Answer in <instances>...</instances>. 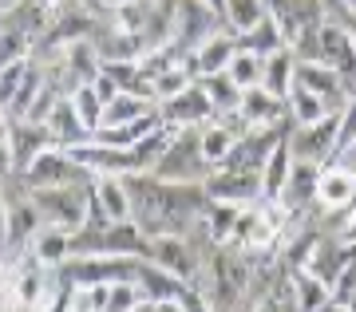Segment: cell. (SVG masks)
<instances>
[{
	"label": "cell",
	"instance_id": "cell-1",
	"mask_svg": "<svg viewBox=\"0 0 356 312\" xmlns=\"http://www.w3.org/2000/svg\"><path fill=\"white\" fill-rule=\"evenodd\" d=\"M127 194H131V222L139 225L147 238L159 233H191L202 222L206 210V190L202 182H166L154 178L151 170L127 174Z\"/></svg>",
	"mask_w": 356,
	"mask_h": 312
},
{
	"label": "cell",
	"instance_id": "cell-2",
	"mask_svg": "<svg viewBox=\"0 0 356 312\" xmlns=\"http://www.w3.org/2000/svg\"><path fill=\"white\" fill-rule=\"evenodd\" d=\"M135 273H139V257L135 253H83V257H67L56 269V281L64 288L119 285V281H135Z\"/></svg>",
	"mask_w": 356,
	"mask_h": 312
},
{
	"label": "cell",
	"instance_id": "cell-3",
	"mask_svg": "<svg viewBox=\"0 0 356 312\" xmlns=\"http://www.w3.org/2000/svg\"><path fill=\"white\" fill-rule=\"evenodd\" d=\"M210 170H214V163L202 154L198 126H178L170 147L163 150V158L151 166V174L166 178V182H206Z\"/></svg>",
	"mask_w": 356,
	"mask_h": 312
},
{
	"label": "cell",
	"instance_id": "cell-4",
	"mask_svg": "<svg viewBox=\"0 0 356 312\" xmlns=\"http://www.w3.org/2000/svg\"><path fill=\"white\" fill-rule=\"evenodd\" d=\"M28 198L40 210L44 225L79 233L83 222H88V182H76V186H40V190H28Z\"/></svg>",
	"mask_w": 356,
	"mask_h": 312
},
{
	"label": "cell",
	"instance_id": "cell-5",
	"mask_svg": "<svg viewBox=\"0 0 356 312\" xmlns=\"http://www.w3.org/2000/svg\"><path fill=\"white\" fill-rule=\"evenodd\" d=\"M143 261L159 265L166 273H175L178 281L186 285H198V273H202V257L194 249L186 233H159V238H147L143 245Z\"/></svg>",
	"mask_w": 356,
	"mask_h": 312
},
{
	"label": "cell",
	"instance_id": "cell-6",
	"mask_svg": "<svg viewBox=\"0 0 356 312\" xmlns=\"http://www.w3.org/2000/svg\"><path fill=\"white\" fill-rule=\"evenodd\" d=\"M28 190H40V186H76V182H88V170L72 158V150L67 147H44L32 158V163L20 170Z\"/></svg>",
	"mask_w": 356,
	"mask_h": 312
},
{
	"label": "cell",
	"instance_id": "cell-7",
	"mask_svg": "<svg viewBox=\"0 0 356 312\" xmlns=\"http://www.w3.org/2000/svg\"><path fill=\"white\" fill-rule=\"evenodd\" d=\"M337 131H341V111L325 115L317 123H305V126H293L289 123V142L293 158H309V163H332V154H337Z\"/></svg>",
	"mask_w": 356,
	"mask_h": 312
},
{
	"label": "cell",
	"instance_id": "cell-8",
	"mask_svg": "<svg viewBox=\"0 0 356 312\" xmlns=\"http://www.w3.org/2000/svg\"><path fill=\"white\" fill-rule=\"evenodd\" d=\"M226 28L218 20V13L206 4V0H175V28H170V44H175L182 56L194 51L210 32Z\"/></svg>",
	"mask_w": 356,
	"mask_h": 312
},
{
	"label": "cell",
	"instance_id": "cell-9",
	"mask_svg": "<svg viewBox=\"0 0 356 312\" xmlns=\"http://www.w3.org/2000/svg\"><path fill=\"white\" fill-rule=\"evenodd\" d=\"M72 150V158H76L88 174H115V178H127V174H139L143 163L139 154L131 147H107L99 138H91V142H79V147H67Z\"/></svg>",
	"mask_w": 356,
	"mask_h": 312
},
{
	"label": "cell",
	"instance_id": "cell-10",
	"mask_svg": "<svg viewBox=\"0 0 356 312\" xmlns=\"http://www.w3.org/2000/svg\"><path fill=\"white\" fill-rule=\"evenodd\" d=\"M210 202H229V206H254L261 202V174L257 170H234V166H214L202 182Z\"/></svg>",
	"mask_w": 356,
	"mask_h": 312
},
{
	"label": "cell",
	"instance_id": "cell-11",
	"mask_svg": "<svg viewBox=\"0 0 356 312\" xmlns=\"http://www.w3.org/2000/svg\"><path fill=\"white\" fill-rule=\"evenodd\" d=\"M154 107H159V119H163L166 126H175V131L178 126H206L218 115L210 95L202 91V83H191L186 91H178L170 99H159Z\"/></svg>",
	"mask_w": 356,
	"mask_h": 312
},
{
	"label": "cell",
	"instance_id": "cell-12",
	"mask_svg": "<svg viewBox=\"0 0 356 312\" xmlns=\"http://www.w3.org/2000/svg\"><path fill=\"white\" fill-rule=\"evenodd\" d=\"M234 56H238V36H234L229 28H218V32H210L194 51H186L182 63H186V72H191L194 79H206V75L226 72Z\"/></svg>",
	"mask_w": 356,
	"mask_h": 312
},
{
	"label": "cell",
	"instance_id": "cell-13",
	"mask_svg": "<svg viewBox=\"0 0 356 312\" xmlns=\"http://www.w3.org/2000/svg\"><path fill=\"white\" fill-rule=\"evenodd\" d=\"M353 261H356V245H348V241H341V238H317L313 241V249H309L305 269L313 277H321V281L332 288V281H337Z\"/></svg>",
	"mask_w": 356,
	"mask_h": 312
},
{
	"label": "cell",
	"instance_id": "cell-14",
	"mask_svg": "<svg viewBox=\"0 0 356 312\" xmlns=\"http://www.w3.org/2000/svg\"><path fill=\"white\" fill-rule=\"evenodd\" d=\"M317 182H321V163H309V158H293L289 182L281 190V206L289 213H301L317 202Z\"/></svg>",
	"mask_w": 356,
	"mask_h": 312
},
{
	"label": "cell",
	"instance_id": "cell-15",
	"mask_svg": "<svg viewBox=\"0 0 356 312\" xmlns=\"http://www.w3.org/2000/svg\"><path fill=\"white\" fill-rule=\"evenodd\" d=\"M238 115H242L245 126H273V123H285L289 119V107L269 88H250V91H242Z\"/></svg>",
	"mask_w": 356,
	"mask_h": 312
},
{
	"label": "cell",
	"instance_id": "cell-16",
	"mask_svg": "<svg viewBox=\"0 0 356 312\" xmlns=\"http://www.w3.org/2000/svg\"><path fill=\"white\" fill-rule=\"evenodd\" d=\"M353 194H356V174L344 170L337 163H325L321 166V182H317V206L321 210H348L353 206Z\"/></svg>",
	"mask_w": 356,
	"mask_h": 312
},
{
	"label": "cell",
	"instance_id": "cell-17",
	"mask_svg": "<svg viewBox=\"0 0 356 312\" xmlns=\"http://www.w3.org/2000/svg\"><path fill=\"white\" fill-rule=\"evenodd\" d=\"M8 147H13L16 174H20V170H24V166L40 154V150H44V147H56V142H51L48 123H28V119H13V126H8Z\"/></svg>",
	"mask_w": 356,
	"mask_h": 312
},
{
	"label": "cell",
	"instance_id": "cell-18",
	"mask_svg": "<svg viewBox=\"0 0 356 312\" xmlns=\"http://www.w3.org/2000/svg\"><path fill=\"white\" fill-rule=\"evenodd\" d=\"M48 131H51V142H56V147H79V142H91V138H95L88 126H83L72 95H60V99H56V107H51V115H48Z\"/></svg>",
	"mask_w": 356,
	"mask_h": 312
},
{
	"label": "cell",
	"instance_id": "cell-19",
	"mask_svg": "<svg viewBox=\"0 0 356 312\" xmlns=\"http://www.w3.org/2000/svg\"><path fill=\"white\" fill-rule=\"evenodd\" d=\"M325 300H332V288L313 277L309 269H293L289 273V288H285V304L289 312H317Z\"/></svg>",
	"mask_w": 356,
	"mask_h": 312
},
{
	"label": "cell",
	"instance_id": "cell-20",
	"mask_svg": "<svg viewBox=\"0 0 356 312\" xmlns=\"http://www.w3.org/2000/svg\"><path fill=\"white\" fill-rule=\"evenodd\" d=\"M28 257L44 269H60V265L72 257V233L67 229H56V225H40L32 241H28Z\"/></svg>",
	"mask_w": 356,
	"mask_h": 312
},
{
	"label": "cell",
	"instance_id": "cell-21",
	"mask_svg": "<svg viewBox=\"0 0 356 312\" xmlns=\"http://www.w3.org/2000/svg\"><path fill=\"white\" fill-rule=\"evenodd\" d=\"M91 194L99 202V210L107 222H131V194L127 182L115 174H95L91 178Z\"/></svg>",
	"mask_w": 356,
	"mask_h": 312
},
{
	"label": "cell",
	"instance_id": "cell-22",
	"mask_svg": "<svg viewBox=\"0 0 356 312\" xmlns=\"http://www.w3.org/2000/svg\"><path fill=\"white\" fill-rule=\"evenodd\" d=\"M135 285H139L143 300H154V304H163V300L182 297L186 281H178L175 273H166V269H159V265H151V261H143V257H139V273H135Z\"/></svg>",
	"mask_w": 356,
	"mask_h": 312
},
{
	"label": "cell",
	"instance_id": "cell-23",
	"mask_svg": "<svg viewBox=\"0 0 356 312\" xmlns=\"http://www.w3.org/2000/svg\"><path fill=\"white\" fill-rule=\"evenodd\" d=\"M285 107H289V123H293V126L317 123V119H325V115L341 111V107H332L325 95L301 88V83H293V88H289V95H285Z\"/></svg>",
	"mask_w": 356,
	"mask_h": 312
},
{
	"label": "cell",
	"instance_id": "cell-24",
	"mask_svg": "<svg viewBox=\"0 0 356 312\" xmlns=\"http://www.w3.org/2000/svg\"><path fill=\"white\" fill-rule=\"evenodd\" d=\"M285 135H289V131H285ZM289 170H293V150H289V142L281 138L277 147H273V154L266 158V166H261V202L281 198V190L289 182Z\"/></svg>",
	"mask_w": 356,
	"mask_h": 312
},
{
	"label": "cell",
	"instance_id": "cell-25",
	"mask_svg": "<svg viewBox=\"0 0 356 312\" xmlns=\"http://www.w3.org/2000/svg\"><path fill=\"white\" fill-rule=\"evenodd\" d=\"M238 213H242V206H229V202H206L202 210V229L206 238H210V245H229L234 241V225H238Z\"/></svg>",
	"mask_w": 356,
	"mask_h": 312
},
{
	"label": "cell",
	"instance_id": "cell-26",
	"mask_svg": "<svg viewBox=\"0 0 356 312\" xmlns=\"http://www.w3.org/2000/svg\"><path fill=\"white\" fill-rule=\"evenodd\" d=\"M40 225H44V217L32 206V198H24L20 206H8V253L20 249V245L28 249V241H32V233H36Z\"/></svg>",
	"mask_w": 356,
	"mask_h": 312
},
{
	"label": "cell",
	"instance_id": "cell-27",
	"mask_svg": "<svg viewBox=\"0 0 356 312\" xmlns=\"http://www.w3.org/2000/svg\"><path fill=\"white\" fill-rule=\"evenodd\" d=\"M266 16H269L266 0H226V4H222V24H226L234 36H242V32L257 28Z\"/></svg>",
	"mask_w": 356,
	"mask_h": 312
},
{
	"label": "cell",
	"instance_id": "cell-28",
	"mask_svg": "<svg viewBox=\"0 0 356 312\" xmlns=\"http://www.w3.org/2000/svg\"><path fill=\"white\" fill-rule=\"evenodd\" d=\"M238 48L254 51V56H273V51L285 48V36H281L277 20H273V16H266L257 28H250V32H242V36H238Z\"/></svg>",
	"mask_w": 356,
	"mask_h": 312
},
{
	"label": "cell",
	"instance_id": "cell-29",
	"mask_svg": "<svg viewBox=\"0 0 356 312\" xmlns=\"http://www.w3.org/2000/svg\"><path fill=\"white\" fill-rule=\"evenodd\" d=\"M293 67H297V56H293L289 48L273 51V56H266V79H261V88H269L273 95H289L293 88Z\"/></svg>",
	"mask_w": 356,
	"mask_h": 312
},
{
	"label": "cell",
	"instance_id": "cell-30",
	"mask_svg": "<svg viewBox=\"0 0 356 312\" xmlns=\"http://www.w3.org/2000/svg\"><path fill=\"white\" fill-rule=\"evenodd\" d=\"M147 111H154L151 99H143V95H115V99L103 107L99 126H127V123H135V119H143Z\"/></svg>",
	"mask_w": 356,
	"mask_h": 312
},
{
	"label": "cell",
	"instance_id": "cell-31",
	"mask_svg": "<svg viewBox=\"0 0 356 312\" xmlns=\"http://www.w3.org/2000/svg\"><path fill=\"white\" fill-rule=\"evenodd\" d=\"M198 83H202V91L210 95V103H214V111H218V115L238 111V103H242V88H238V83H234L226 72L206 75V79H198Z\"/></svg>",
	"mask_w": 356,
	"mask_h": 312
},
{
	"label": "cell",
	"instance_id": "cell-32",
	"mask_svg": "<svg viewBox=\"0 0 356 312\" xmlns=\"http://www.w3.org/2000/svg\"><path fill=\"white\" fill-rule=\"evenodd\" d=\"M226 75H229V79H234L242 91L261 88V79H266V56H254V51H242V48H238V56L229 60Z\"/></svg>",
	"mask_w": 356,
	"mask_h": 312
},
{
	"label": "cell",
	"instance_id": "cell-33",
	"mask_svg": "<svg viewBox=\"0 0 356 312\" xmlns=\"http://www.w3.org/2000/svg\"><path fill=\"white\" fill-rule=\"evenodd\" d=\"M191 83H198L191 72H186V63L178 60L175 67H166L163 75H154L151 79V91H154V103L159 99H170V95H178V91H186Z\"/></svg>",
	"mask_w": 356,
	"mask_h": 312
},
{
	"label": "cell",
	"instance_id": "cell-34",
	"mask_svg": "<svg viewBox=\"0 0 356 312\" xmlns=\"http://www.w3.org/2000/svg\"><path fill=\"white\" fill-rule=\"evenodd\" d=\"M111 285H76L67 288V312H103Z\"/></svg>",
	"mask_w": 356,
	"mask_h": 312
},
{
	"label": "cell",
	"instance_id": "cell-35",
	"mask_svg": "<svg viewBox=\"0 0 356 312\" xmlns=\"http://www.w3.org/2000/svg\"><path fill=\"white\" fill-rule=\"evenodd\" d=\"M72 103H76V111H79V119H83V126L95 135V131H99V123H103V99L95 95V88H91V83L76 88V91H72Z\"/></svg>",
	"mask_w": 356,
	"mask_h": 312
},
{
	"label": "cell",
	"instance_id": "cell-36",
	"mask_svg": "<svg viewBox=\"0 0 356 312\" xmlns=\"http://www.w3.org/2000/svg\"><path fill=\"white\" fill-rule=\"evenodd\" d=\"M28 63H32V60H13V63H4V67H0V111H4V115H8V107H13L20 83H24Z\"/></svg>",
	"mask_w": 356,
	"mask_h": 312
},
{
	"label": "cell",
	"instance_id": "cell-37",
	"mask_svg": "<svg viewBox=\"0 0 356 312\" xmlns=\"http://www.w3.org/2000/svg\"><path fill=\"white\" fill-rule=\"evenodd\" d=\"M139 300H143V293H139L135 281H119V285L107 288V309L103 312H131Z\"/></svg>",
	"mask_w": 356,
	"mask_h": 312
},
{
	"label": "cell",
	"instance_id": "cell-38",
	"mask_svg": "<svg viewBox=\"0 0 356 312\" xmlns=\"http://www.w3.org/2000/svg\"><path fill=\"white\" fill-rule=\"evenodd\" d=\"M289 288V285H285ZM250 312H289V304H285V293H269V297H261Z\"/></svg>",
	"mask_w": 356,
	"mask_h": 312
},
{
	"label": "cell",
	"instance_id": "cell-39",
	"mask_svg": "<svg viewBox=\"0 0 356 312\" xmlns=\"http://www.w3.org/2000/svg\"><path fill=\"white\" fill-rule=\"evenodd\" d=\"M91 88H95V95H99V99H103V107H107V103H111L115 99V95H123V91H119V88H115V83H111V79H107V75H95V79H91Z\"/></svg>",
	"mask_w": 356,
	"mask_h": 312
},
{
	"label": "cell",
	"instance_id": "cell-40",
	"mask_svg": "<svg viewBox=\"0 0 356 312\" xmlns=\"http://www.w3.org/2000/svg\"><path fill=\"white\" fill-rule=\"evenodd\" d=\"M8 253V202H4V190H0V257Z\"/></svg>",
	"mask_w": 356,
	"mask_h": 312
},
{
	"label": "cell",
	"instance_id": "cell-41",
	"mask_svg": "<svg viewBox=\"0 0 356 312\" xmlns=\"http://www.w3.org/2000/svg\"><path fill=\"white\" fill-rule=\"evenodd\" d=\"M341 241H348V245H356V210H348V222L341 225V233H337Z\"/></svg>",
	"mask_w": 356,
	"mask_h": 312
},
{
	"label": "cell",
	"instance_id": "cell-42",
	"mask_svg": "<svg viewBox=\"0 0 356 312\" xmlns=\"http://www.w3.org/2000/svg\"><path fill=\"white\" fill-rule=\"evenodd\" d=\"M317 312H353V309H348V304H341V300H325Z\"/></svg>",
	"mask_w": 356,
	"mask_h": 312
},
{
	"label": "cell",
	"instance_id": "cell-43",
	"mask_svg": "<svg viewBox=\"0 0 356 312\" xmlns=\"http://www.w3.org/2000/svg\"><path fill=\"white\" fill-rule=\"evenodd\" d=\"M159 309H163V312H186V309H182V300H163V304H159Z\"/></svg>",
	"mask_w": 356,
	"mask_h": 312
},
{
	"label": "cell",
	"instance_id": "cell-44",
	"mask_svg": "<svg viewBox=\"0 0 356 312\" xmlns=\"http://www.w3.org/2000/svg\"><path fill=\"white\" fill-rule=\"evenodd\" d=\"M131 312H163V309H159L154 300H139V304H135V309H131Z\"/></svg>",
	"mask_w": 356,
	"mask_h": 312
},
{
	"label": "cell",
	"instance_id": "cell-45",
	"mask_svg": "<svg viewBox=\"0 0 356 312\" xmlns=\"http://www.w3.org/2000/svg\"><path fill=\"white\" fill-rule=\"evenodd\" d=\"M206 4H210V8L218 13V20H222V4H226V0H206Z\"/></svg>",
	"mask_w": 356,
	"mask_h": 312
},
{
	"label": "cell",
	"instance_id": "cell-46",
	"mask_svg": "<svg viewBox=\"0 0 356 312\" xmlns=\"http://www.w3.org/2000/svg\"><path fill=\"white\" fill-rule=\"evenodd\" d=\"M36 4H44V8H56V4H60V0H36Z\"/></svg>",
	"mask_w": 356,
	"mask_h": 312
},
{
	"label": "cell",
	"instance_id": "cell-47",
	"mask_svg": "<svg viewBox=\"0 0 356 312\" xmlns=\"http://www.w3.org/2000/svg\"><path fill=\"white\" fill-rule=\"evenodd\" d=\"M0 67H4V60H0Z\"/></svg>",
	"mask_w": 356,
	"mask_h": 312
},
{
	"label": "cell",
	"instance_id": "cell-48",
	"mask_svg": "<svg viewBox=\"0 0 356 312\" xmlns=\"http://www.w3.org/2000/svg\"><path fill=\"white\" fill-rule=\"evenodd\" d=\"M0 115H4V111H0Z\"/></svg>",
	"mask_w": 356,
	"mask_h": 312
}]
</instances>
